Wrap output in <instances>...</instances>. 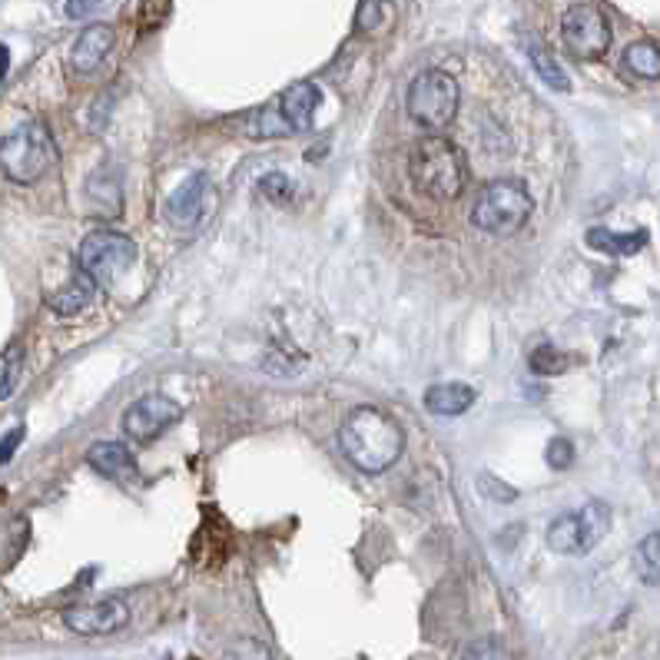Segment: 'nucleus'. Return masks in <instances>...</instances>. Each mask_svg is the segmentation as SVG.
<instances>
[{
	"label": "nucleus",
	"mask_w": 660,
	"mask_h": 660,
	"mask_svg": "<svg viewBox=\"0 0 660 660\" xmlns=\"http://www.w3.org/2000/svg\"><path fill=\"white\" fill-rule=\"evenodd\" d=\"M339 445H342L345 458L359 471L382 475V471H388L402 458V451H405V432H402V425L388 412H382L375 405H359L342 422Z\"/></svg>",
	"instance_id": "obj_1"
},
{
	"label": "nucleus",
	"mask_w": 660,
	"mask_h": 660,
	"mask_svg": "<svg viewBox=\"0 0 660 660\" xmlns=\"http://www.w3.org/2000/svg\"><path fill=\"white\" fill-rule=\"evenodd\" d=\"M408 177L415 190L425 193L428 200H438V203L458 200L468 187L465 150L448 137L428 134L408 153Z\"/></svg>",
	"instance_id": "obj_2"
},
{
	"label": "nucleus",
	"mask_w": 660,
	"mask_h": 660,
	"mask_svg": "<svg viewBox=\"0 0 660 660\" xmlns=\"http://www.w3.org/2000/svg\"><path fill=\"white\" fill-rule=\"evenodd\" d=\"M57 163V147L51 130L41 120L21 124L0 140V173L18 187L41 183Z\"/></svg>",
	"instance_id": "obj_3"
},
{
	"label": "nucleus",
	"mask_w": 660,
	"mask_h": 660,
	"mask_svg": "<svg viewBox=\"0 0 660 660\" xmlns=\"http://www.w3.org/2000/svg\"><path fill=\"white\" fill-rule=\"evenodd\" d=\"M531 213H534V200L521 180H491L471 206V226L488 236L504 239V236L521 233Z\"/></svg>",
	"instance_id": "obj_4"
},
{
	"label": "nucleus",
	"mask_w": 660,
	"mask_h": 660,
	"mask_svg": "<svg viewBox=\"0 0 660 660\" xmlns=\"http://www.w3.org/2000/svg\"><path fill=\"white\" fill-rule=\"evenodd\" d=\"M458 104H461V87L445 71H422L408 84V97H405L408 117L428 134L451 127L458 117Z\"/></svg>",
	"instance_id": "obj_5"
},
{
	"label": "nucleus",
	"mask_w": 660,
	"mask_h": 660,
	"mask_svg": "<svg viewBox=\"0 0 660 660\" xmlns=\"http://www.w3.org/2000/svg\"><path fill=\"white\" fill-rule=\"evenodd\" d=\"M610 528V508L604 501H587L581 504L577 511H567V514H557L551 524H547V547L554 554H587L594 551L604 534Z\"/></svg>",
	"instance_id": "obj_6"
},
{
	"label": "nucleus",
	"mask_w": 660,
	"mask_h": 660,
	"mask_svg": "<svg viewBox=\"0 0 660 660\" xmlns=\"http://www.w3.org/2000/svg\"><path fill=\"white\" fill-rule=\"evenodd\" d=\"M81 269L91 273L97 286H114L137 263V243L117 230H94L81 243Z\"/></svg>",
	"instance_id": "obj_7"
},
{
	"label": "nucleus",
	"mask_w": 660,
	"mask_h": 660,
	"mask_svg": "<svg viewBox=\"0 0 660 660\" xmlns=\"http://www.w3.org/2000/svg\"><path fill=\"white\" fill-rule=\"evenodd\" d=\"M561 41L574 61H597L610 47V24L597 4H571L561 14Z\"/></svg>",
	"instance_id": "obj_8"
},
{
	"label": "nucleus",
	"mask_w": 660,
	"mask_h": 660,
	"mask_svg": "<svg viewBox=\"0 0 660 660\" xmlns=\"http://www.w3.org/2000/svg\"><path fill=\"white\" fill-rule=\"evenodd\" d=\"M183 418V405L173 402L170 395L163 392H150L143 395L140 402H134L127 412H124V432L147 445V441H157L167 428H173L177 422Z\"/></svg>",
	"instance_id": "obj_9"
},
{
	"label": "nucleus",
	"mask_w": 660,
	"mask_h": 660,
	"mask_svg": "<svg viewBox=\"0 0 660 660\" xmlns=\"http://www.w3.org/2000/svg\"><path fill=\"white\" fill-rule=\"evenodd\" d=\"M216 206V190L210 183L206 173H193L190 180H183L170 200H167V220L180 230H196L210 220Z\"/></svg>",
	"instance_id": "obj_10"
},
{
	"label": "nucleus",
	"mask_w": 660,
	"mask_h": 660,
	"mask_svg": "<svg viewBox=\"0 0 660 660\" xmlns=\"http://www.w3.org/2000/svg\"><path fill=\"white\" fill-rule=\"evenodd\" d=\"M127 620H130V607L120 597H100V600L71 607L64 614V624L81 637H110L120 627H127Z\"/></svg>",
	"instance_id": "obj_11"
},
{
	"label": "nucleus",
	"mask_w": 660,
	"mask_h": 660,
	"mask_svg": "<svg viewBox=\"0 0 660 660\" xmlns=\"http://www.w3.org/2000/svg\"><path fill=\"white\" fill-rule=\"evenodd\" d=\"M87 465L97 475L124 481V485H130V481L140 478V465H137L134 451L124 441H94L91 451H87Z\"/></svg>",
	"instance_id": "obj_12"
},
{
	"label": "nucleus",
	"mask_w": 660,
	"mask_h": 660,
	"mask_svg": "<svg viewBox=\"0 0 660 660\" xmlns=\"http://www.w3.org/2000/svg\"><path fill=\"white\" fill-rule=\"evenodd\" d=\"M110 51H114V31L107 24H91L74 41V47H71V67H74V74L87 77V74L100 71L104 61L110 57Z\"/></svg>",
	"instance_id": "obj_13"
},
{
	"label": "nucleus",
	"mask_w": 660,
	"mask_h": 660,
	"mask_svg": "<svg viewBox=\"0 0 660 660\" xmlns=\"http://www.w3.org/2000/svg\"><path fill=\"white\" fill-rule=\"evenodd\" d=\"M322 104V94L316 84H292L289 91H283L276 114L283 117V124L289 127V134H306L316 120V110Z\"/></svg>",
	"instance_id": "obj_14"
},
{
	"label": "nucleus",
	"mask_w": 660,
	"mask_h": 660,
	"mask_svg": "<svg viewBox=\"0 0 660 660\" xmlns=\"http://www.w3.org/2000/svg\"><path fill=\"white\" fill-rule=\"evenodd\" d=\"M97 283L91 279V273H84V269H77L61 289H54V292H47V309L51 312H57V316H81L84 309H91L94 306V299H97Z\"/></svg>",
	"instance_id": "obj_15"
},
{
	"label": "nucleus",
	"mask_w": 660,
	"mask_h": 660,
	"mask_svg": "<svg viewBox=\"0 0 660 660\" xmlns=\"http://www.w3.org/2000/svg\"><path fill=\"white\" fill-rule=\"evenodd\" d=\"M87 203L91 210L100 216V220H117L120 210H124V193H120V180L114 170H97L91 180H87Z\"/></svg>",
	"instance_id": "obj_16"
},
{
	"label": "nucleus",
	"mask_w": 660,
	"mask_h": 660,
	"mask_svg": "<svg viewBox=\"0 0 660 660\" xmlns=\"http://www.w3.org/2000/svg\"><path fill=\"white\" fill-rule=\"evenodd\" d=\"M478 392L465 382H441V385H432L425 392V408L435 412V415H465L471 405H475Z\"/></svg>",
	"instance_id": "obj_17"
},
{
	"label": "nucleus",
	"mask_w": 660,
	"mask_h": 660,
	"mask_svg": "<svg viewBox=\"0 0 660 660\" xmlns=\"http://www.w3.org/2000/svg\"><path fill=\"white\" fill-rule=\"evenodd\" d=\"M584 243L607 256H634L647 246V233L643 230L640 233H610L604 226H594V230H587Z\"/></svg>",
	"instance_id": "obj_18"
},
{
	"label": "nucleus",
	"mask_w": 660,
	"mask_h": 660,
	"mask_svg": "<svg viewBox=\"0 0 660 660\" xmlns=\"http://www.w3.org/2000/svg\"><path fill=\"white\" fill-rule=\"evenodd\" d=\"M624 67L637 77V81H657L660 77V51L653 41H634L624 51Z\"/></svg>",
	"instance_id": "obj_19"
},
{
	"label": "nucleus",
	"mask_w": 660,
	"mask_h": 660,
	"mask_svg": "<svg viewBox=\"0 0 660 660\" xmlns=\"http://www.w3.org/2000/svg\"><path fill=\"white\" fill-rule=\"evenodd\" d=\"M528 54H531V64H534L537 77H541L551 91H571V81H567L564 67L554 61V54H551L541 41H531Z\"/></svg>",
	"instance_id": "obj_20"
},
{
	"label": "nucleus",
	"mask_w": 660,
	"mask_h": 660,
	"mask_svg": "<svg viewBox=\"0 0 660 660\" xmlns=\"http://www.w3.org/2000/svg\"><path fill=\"white\" fill-rule=\"evenodd\" d=\"M637 557H640V577H643L650 587H657V584H660V534H657V531L643 537Z\"/></svg>",
	"instance_id": "obj_21"
},
{
	"label": "nucleus",
	"mask_w": 660,
	"mask_h": 660,
	"mask_svg": "<svg viewBox=\"0 0 660 660\" xmlns=\"http://www.w3.org/2000/svg\"><path fill=\"white\" fill-rule=\"evenodd\" d=\"M528 362H531L534 375H544V379H554V375H561L567 369V359L554 345H537Z\"/></svg>",
	"instance_id": "obj_22"
},
{
	"label": "nucleus",
	"mask_w": 660,
	"mask_h": 660,
	"mask_svg": "<svg viewBox=\"0 0 660 660\" xmlns=\"http://www.w3.org/2000/svg\"><path fill=\"white\" fill-rule=\"evenodd\" d=\"M259 193L269 200V203H279V206H286L292 196H296V187L289 183V177H283V173H269V177H263L259 180Z\"/></svg>",
	"instance_id": "obj_23"
},
{
	"label": "nucleus",
	"mask_w": 660,
	"mask_h": 660,
	"mask_svg": "<svg viewBox=\"0 0 660 660\" xmlns=\"http://www.w3.org/2000/svg\"><path fill=\"white\" fill-rule=\"evenodd\" d=\"M18 375H21V345H11L4 355H0V398L11 395Z\"/></svg>",
	"instance_id": "obj_24"
},
{
	"label": "nucleus",
	"mask_w": 660,
	"mask_h": 660,
	"mask_svg": "<svg viewBox=\"0 0 660 660\" xmlns=\"http://www.w3.org/2000/svg\"><path fill=\"white\" fill-rule=\"evenodd\" d=\"M544 455H547V465L554 471H564V468L574 465V445H571V438H551Z\"/></svg>",
	"instance_id": "obj_25"
},
{
	"label": "nucleus",
	"mask_w": 660,
	"mask_h": 660,
	"mask_svg": "<svg viewBox=\"0 0 660 660\" xmlns=\"http://www.w3.org/2000/svg\"><path fill=\"white\" fill-rule=\"evenodd\" d=\"M24 441V425H18V428H11L4 438H0V465H8L11 458H14V451H18V445Z\"/></svg>",
	"instance_id": "obj_26"
},
{
	"label": "nucleus",
	"mask_w": 660,
	"mask_h": 660,
	"mask_svg": "<svg viewBox=\"0 0 660 660\" xmlns=\"http://www.w3.org/2000/svg\"><path fill=\"white\" fill-rule=\"evenodd\" d=\"M100 4H104V0H67L64 11H67L71 21H84V18H91Z\"/></svg>",
	"instance_id": "obj_27"
},
{
	"label": "nucleus",
	"mask_w": 660,
	"mask_h": 660,
	"mask_svg": "<svg viewBox=\"0 0 660 660\" xmlns=\"http://www.w3.org/2000/svg\"><path fill=\"white\" fill-rule=\"evenodd\" d=\"M375 24H379V4H372V0H362L359 28H362V31H375Z\"/></svg>",
	"instance_id": "obj_28"
},
{
	"label": "nucleus",
	"mask_w": 660,
	"mask_h": 660,
	"mask_svg": "<svg viewBox=\"0 0 660 660\" xmlns=\"http://www.w3.org/2000/svg\"><path fill=\"white\" fill-rule=\"evenodd\" d=\"M8 71H11V51H8L4 44H0V81L8 77Z\"/></svg>",
	"instance_id": "obj_29"
}]
</instances>
